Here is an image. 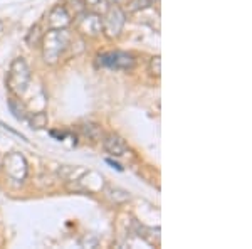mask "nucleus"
Returning <instances> with one entry per match:
<instances>
[{
	"label": "nucleus",
	"instance_id": "obj_1",
	"mask_svg": "<svg viewBox=\"0 0 252 249\" xmlns=\"http://www.w3.org/2000/svg\"><path fill=\"white\" fill-rule=\"evenodd\" d=\"M69 44H71V34L67 29H49L40 40L44 61L47 64L59 63L63 54L69 49Z\"/></svg>",
	"mask_w": 252,
	"mask_h": 249
},
{
	"label": "nucleus",
	"instance_id": "obj_2",
	"mask_svg": "<svg viewBox=\"0 0 252 249\" xmlns=\"http://www.w3.org/2000/svg\"><path fill=\"white\" fill-rule=\"evenodd\" d=\"M7 88L15 96H24L31 84V68L24 58H17L12 61L9 74H7Z\"/></svg>",
	"mask_w": 252,
	"mask_h": 249
},
{
	"label": "nucleus",
	"instance_id": "obj_3",
	"mask_svg": "<svg viewBox=\"0 0 252 249\" xmlns=\"http://www.w3.org/2000/svg\"><path fill=\"white\" fill-rule=\"evenodd\" d=\"M126 22V15L121 7H118L116 3L111 5L109 9L103 14V19H101V24H103V32L104 36L109 39H115L121 34Z\"/></svg>",
	"mask_w": 252,
	"mask_h": 249
},
{
	"label": "nucleus",
	"instance_id": "obj_4",
	"mask_svg": "<svg viewBox=\"0 0 252 249\" xmlns=\"http://www.w3.org/2000/svg\"><path fill=\"white\" fill-rule=\"evenodd\" d=\"M3 170H5V175L10 178V180L22 183L26 180L27 172H29V167H27V160L22 153L19 152H12L3 158L2 163Z\"/></svg>",
	"mask_w": 252,
	"mask_h": 249
},
{
	"label": "nucleus",
	"instance_id": "obj_5",
	"mask_svg": "<svg viewBox=\"0 0 252 249\" xmlns=\"http://www.w3.org/2000/svg\"><path fill=\"white\" fill-rule=\"evenodd\" d=\"M76 27L86 37H97L103 32V24H101V15L93 14V12H81L76 15Z\"/></svg>",
	"mask_w": 252,
	"mask_h": 249
},
{
	"label": "nucleus",
	"instance_id": "obj_6",
	"mask_svg": "<svg viewBox=\"0 0 252 249\" xmlns=\"http://www.w3.org/2000/svg\"><path fill=\"white\" fill-rule=\"evenodd\" d=\"M97 63L104 68L123 69V71H128V69L135 68V58H133L129 52H123V51H113V52H106V54L97 56Z\"/></svg>",
	"mask_w": 252,
	"mask_h": 249
},
{
	"label": "nucleus",
	"instance_id": "obj_7",
	"mask_svg": "<svg viewBox=\"0 0 252 249\" xmlns=\"http://www.w3.org/2000/svg\"><path fill=\"white\" fill-rule=\"evenodd\" d=\"M71 14L64 5H56L47 15V26L49 29H67L71 26Z\"/></svg>",
	"mask_w": 252,
	"mask_h": 249
},
{
	"label": "nucleus",
	"instance_id": "obj_8",
	"mask_svg": "<svg viewBox=\"0 0 252 249\" xmlns=\"http://www.w3.org/2000/svg\"><path fill=\"white\" fill-rule=\"evenodd\" d=\"M103 146L109 155H113V157H123V155L128 152L126 142L116 133H108L103 140Z\"/></svg>",
	"mask_w": 252,
	"mask_h": 249
},
{
	"label": "nucleus",
	"instance_id": "obj_9",
	"mask_svg": "<svg viewBox=\"0 0 252 249\" xmlns=\"http://www.w3.org/2000/svg\"><path fill=\"white\" fill-rule=\"evenodd\" d=\"M109 9V0H84V10L103 15Z\"/></svg>",
	"mask_w": 252,
	"mask_h": 249
},
{
	"label": "nucleus",
	"instance_id": "obj_10",
	"mask_svg": "<svg viewBox=\"0 0 252 249\" xmlns=\"http://www.w3.org/2000/svg\"><path fill=\"white\" fill-rule=\"evenodd\" d=\"M7 105H9V109L10 113L14 115L15 120H26L27 118V109L26 106H24V103L20 100H17V98H10L9 101H7Z\"/></svg>",
	"mask_w": 252,
	"mask_h": 249
},
{
	"label": "nucleus",
	"instance_id": "obj_11",
	"mask_svg": "<svg viewBox=\"0 0 252 249\" xmlns=\"http://www.w3.org/2000/svg\"><path fill=\"white\" fill-rule=\"evenodd\" d=\"M157 2H158V0H129V2H128V12H129V14H135V12L150 9V7H153Z\"/></svg>",
	"mask_w": 252,
	"mask_h": 249
},
{
	"label": "nucleus",
	"instance_id": "obj_12",
	"mask_svg": "<svg viewBox=\"0 0 252 249\" xmlns=\"http://www.w3.org/2000/svg\"><path fill=\"white\" fill-rule=\"evenodd\" d=\"M29 123H31V128L32 130H42L47 126V115L44 111H39V113H34L31 118H29Z\"/></svg>",
	"mask_w": 252,
	"mask_h": 249
},
{
	"label": "nucleus",
	"instance_id": "obj_13",
	"mask_svg": "<svg viewBox=\"0 0 252 249\" xmlns=\"http://www.w3.org/2000/svg\"><path fill=\"white\" fill-rule=\"evenodd\" d=\"M42 36H44V34H42V32H40L39 24H35V26L31 29L29 36H27V42H29L31 46H39L40 40H42Z\"/></svg>",
	"mask_w": 252,
	"mask_h": 249
},
{
	"label": "nucleus",
	"instance_id": "obj_14",
	"mask_svg": "<svg viewBox=\"0 0 252 249\" xmlns=\"http://www.w3.org/2000/svg\"><path fill=\"white\" fill-rule=\"evenodd\" d=\"M148 72H150L152 76L160 77V74H161V58H160V56H155V58L150 59Z\"/></svg>",
	"mask_w": 252,
	"mask_h": 249
},
{
	"label": "nucleus",
	"instance_id": "obj_15",
	"mask_svg": "<svg viewBox=\"0 0 252 249\" xmlns=\"http://www.w3.org/2000/svg\"><path fill=\"white\" fill-rule=\"evenodd\" d=\"M83 133H84V137L86 138H89L91 142H96L97 138H99V135H101V132H99V128H97L96 125H83Z\"/></svg>",
	"mask_w": 252,
	"mask_h": 249
},
{
	"label": "nucleus",
	"instance_id": "obj_16",
	"mask_svg": "<svg viewBox=\"0 0 252 249\" xmlns=\"http://www.w3.org/2000/svg\"><path fill=\"white\" fill-rule=\"evenodd\" d=\"M106 163H109V165H111V167H113V169L120 170V172H121V170H123V167H121V165H120V163H118V162H115V160H111V158H106Z\"/></svg>",
	"mask_w": 252,
	"mask_h": 249
},
{
	"label": "nucleus",
	"instance_id": "obj_17",
	"mask_svg": "<svg viewBox=\"0 0 252 249\" xmlns=\"http://www.w3.org/2000/svg\"><path fill=\"white\" fill-rule=\"evenodd\" d=\"M109 2H113V3H120V2H123V0H109Z\"/></svg>",
	"mask_w": 252,
	"mask_h": 249
}]
</instances>
